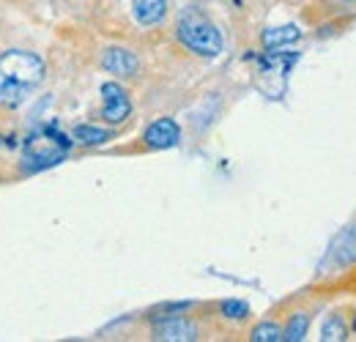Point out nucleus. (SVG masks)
Segmentation results:
<instances>
[{
    "instance_id": "1",
    "label": "nucleus",
    "mask_w": 356,
    "mask_h": 342,
    "mask_svg": "<svg viewBox=\"0 0 356 342\" xmlns=\"http://www.w3.org/2000/svg\"><path fill=\"white\" fill-rule=\"evenodd\" d=\"M44 80V63L39 55L25 49H11L0 55V104L3 107H19L31 90L42 86Z\"/></svg>"
},
{
    "instance_id": "5",
    "label": "nucleus",
    "mask_w": 356,
    "mask_h": 342,
    "mask_svg": "<svg viewBox=\"0 0 356 342\" xmlns=\"http://www.w3.org/2000/svg\"><path fill=\"white\" fill-rule=\"evenodd\" d=\"M102 66H104L110 74L132 77L140 63H137L134 52H129V49H124V47H110V49H104V55H102Z\"/></svg>"
},
{
    "instance_id": "15",
    "label": "nucleus",
    "mask_w": 356,
    "mask_h": 342,
    "mask_svg": "<svg viewBox=\"0 0 356 342\" xmlns=\"http://www.w3.org/2000/svg\"><path fill=\"white\" fill-rule=\"evenodd\" d=\"M354 329H356V320H354Z\"/></svg>"
},
{
    "instance_id": "3",
    "label": "nucleus",
    "mask_w": 356,
    "mask_h": 342,
    "mask_svg": "<svg viewBox=\"0 0 356 342\" xmlns=\"http://www.w3.org/2000/svg\"><path fill=\"white\" fill-rule=\"evenodd\" d=\"M102 99H104L102 115H104L107 124H121V121H127L132 104H129V96H127L124 88L118 86V83H104V86H102Z\"/></svg>"
},
{
    "instance_id": "9",
    "label": "nucleus",
    "mask_w": 356,
    "mask_h": 342,
    "mask_svg": "<svg viewBox=\"0 0 356 342\" xmlns=\"http://www.w3.org/2000/svg\"><path fill=\"white\" fill-rule=\"evenodd\" d=\"M307 326H310V318H307L305 312H296V315L291 318L288 329L282 332V340H288V342H302V340H305V334H307Z\"/></svg>"
},
{
    "instance_id": "13",
    "label": "nucleus",
    "mask_w": 356,
    "mask_h": 342,
    "mask_svg": "<svg viewBox=\"0 0 356 342\" xmlns=\"http://www.w3.org/2000/svg\"><path fill=\"white\" fill-rule=\"evenodd\" d=\"M222 315H225V318H233V320L247 318V304H244V301H225Z\"/></svg>"
},
{
    "instance_id": "12",
    "label": "nucleus",
    "mask_w": 356,
    "mask_h": 342,
    "mask_svg": "<svg viewBox=\"0 0 356 342\" xmlns=\"http://www.w3.org/2000/svg\"><path fill=\"white\" fill-rule=\"evenodd\" d=\"M323 340H343L346 337V326H343V318H337V315H332L326 323H323Z\"/></svg>"
},
{
    "instance_id": "10",
    "label": "nucleus",
    "mask_w": 356,
    "mask_h": 342,
    "mask_svg": "<svg viewBox=\"0 0 356 342\" xmlns=\"http://www.w3.org/2000/svg\"><path fill=\"white\" fill-rule=\"evenodd\" d=\"M74 140L83 142V145H102L110 140V131L99 127H77L74 129Z\"/></svg>"
},
{
    "instance_id": "2",
    "label": "nucleus",
    "mask_w": 356,
    "mask_h": 342,
    "mask_svg": "<svg viewBox=\"0 0 356 342\" xmlns=\"http://www.w3.org/2000/svg\"><path fill=\"white\" fill-rule=\"evenodd\" d=\"M178 39L186 49L203 55V58H217L222 52V33L200 14H186L178 22Z\"/></svg>"
},
{
    "instance_id": "6",
    "label": "nucleus",
    "mask_w": 356,
    "mask_h": 342,
    "mask_svg": "<svg viewBox=\"0 0 356 342\" xmlns=\"http://www.w3.org/2000/svg\"><path fill=\"white\" fill-rule=\"evenodd\" d=\"M197 337V329L186 318H165L156 320V340L165 342H192Z\"/></svg>"
},
{
    "instance_id": "14",
    "label": "nucleus",
    "mask_w": 356,
    "mask_h": 342,
    "mask_svg": "<svg viewBox=\"0 0 356 342\" xmlns=\"http://www.w3.org/2000/svg\"><path fill=\"white\" fill-rule=\"evenodd\" d=\"M346 3H354V0H346Z\"/></svg>"
},
{
    "instance_id": "11",
    "label": "nucleus",
    "mask_w": 356,
    "mask_h": 342,
    "mask_svg": "<svg viewBox=\"0 0 356 342\" xmlns=\"http://www.w3.org/2000/svg\"><path fill=\"white\" fill-rule=\"evenodd\" d=\"M252 340L255 342H280L282 340V329L274 323H261L258 329H252Z\"/></svg>"
},
{
    "instance_id": "7",
    "label": "nucleus",
    "mask_w": 356,
    "mask_h": 342,
    "mask_svg": "<svg viewBox=\"0 0 356 342\" xmlns=\"http://www.w3.org/2000/svg\"><path fill=\"white\" fill-rule=\"evenodd\" d=\"M132 11L140 25H159L168 14V0H132Z\"/></svg>"
},
{
    "instance_id": "8",
    "label": "nucleus",
    "mask_w": 356,
    "mask_h": 342,
    "mask_svg": "<svg viewBox=\"0 0 356 342\" xmlns=\"http://www.w3.org/2000/svg\"><path fill=\"white\" fill-rule=\"evenodd\" d=\"M302 36V31L296 25H285V28H271L264 33V44L266 47H277V44H288V42H296Z\"/></svg>"
},
{
    "instance_id": "4",
    "label": "nucleus",
    "mask_w": 356,
    "mask_h": 342,
    "mask_svg": "<svg viewBox=\"0 0 356 342\" xmlns=\"http://www.w3.org/2000/svg\"><path fill=\"white\" fill-rule=\"evenodd\" d=\"M181 140V129L173 118H159L145 129V145L148 148H173Z\"/></svg>"
}]
</instances>
